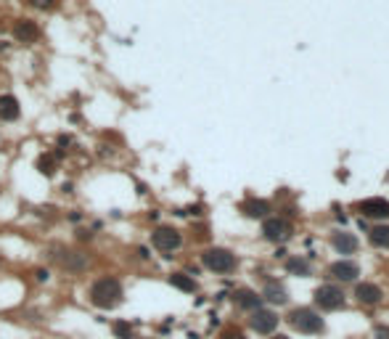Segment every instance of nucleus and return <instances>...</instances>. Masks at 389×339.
Here are the masks:
<instances>
[{
    "mask_svg": "<svg viewBox=\"0 0 389 339\" xmlns=\"http://www.w3.org/2000/svg\"><path fill=\"white\" fill-rule=\"evenodd\" d=\"M35 278H37V281H48V278H51V273H48V270H43V268H37V270H35Z\"/></svg>",
    "mask_w": 389,
    "mask_h": 339,
    "instance_id": "b1692460",
    "label": "nucleus"
},
{
    "mask_svg": "<svg viewBox=\"0 0 389 339\" xmlns=\"http://www.w3.org/2000/svg\"><path fill=\"white\" fill-rule=\"evenodd\" d=\"M355 297H357V302H363V305H376L378 299H381V289L373 286V284H357Z\"/></svg>",
    "mask_w": 389,
    "mask_h": 339,
    "instance_id": "dca6fc26",
    "label": "nucleus"
},
{
    "mask_svg": "<svg viewBox=\"0 0 389 339\" xmlns=\"http://www.w3.org/2000/svg\"><path fill=\"white\" fill-rule=\"evenodd\" d=\"M262 236L267 241H283L286 236H289V225H286L283 220H278V218H267L265 225H262Z\"/></svg>",
    "mask_w": 389,
    "mask_h": 339,
    "instance_id": "9b49d317",
    "label": "nucleus"
},
{
    "mask_svg": "<svg viewBox=\"0 0 389 339\" xmlns=\"http://www.w3.org/2000/svg\"><path fill=\"white\" fill-rule=\"evenodd\" d=\"M368 239H370V244H376V247H389V225H373Z\"/></svg>",
    "mask_w": 389,
    "mask_h": 339,
    "instance_id": "6ab92c4d",
    "label": "nucleus"
},
{
    "mask_svg": "<svg viewBox=\"0 0 389 339\" xmlns=\"http://www.w3.org/2000/svg\"><path fill=\"white\" fill-rule=\"evenodd\" d=\"M22 117V106H19V98L11 93H3L0 96V119L3 122H16Z\"/></svg>",
    "mask_w": 389,
    "mask_h": 339,
    "instance_id": "9d476101",
    "label": "nucleus"
},
{
    "mask_svg": "<svg viewBox=\"0 0 389 339\" xmlns=\"http://www.w3.org/2000/svg\"><path fill=\"white\" fill-rule=\"evenodd\" d=\"M56 154H43L40 159H37V169H40V175H45V178H51L53 173H56Z\"/></svg>",
    "mask_w": 389,
    "mask_h": 339,
    "instance_id": "aec40b11",
    "label": "nucleus"
},
{
    "mask_svg": "<svg viewBox=\"0 0 389 339\" xmlns=\"http://www.w3.org/2000/svg\"><path fill=\"white\" fill-rule=\"evenodd\" d=\"M289 323L294 328H299L304 334H320L323 331V318L310 307H296L289 313Z\"/></svg>",
    "mask_w": 389,
    "mask_h": 339,
    "instance_id": "39448f33",
    "label": "nucleus"
},
{
    "mask_svg": "<svg viewBox=\"0 0 389 339\" xmlns=\"http://www.w3.org/2000/svg\"><path fill=\"white\" fill-rule=\"evenodd\" d=\"M151 244H154V249H159L162 254H167V257H170L172 252L180 249L183 236H180L178 228H172V225H159V228L151 233Z\"/></svg>",
    "mask_w": 389,
    "mask_h": 339,
    "instance_id": "20e7f679",
    "label": "nucleus"
},
{
    "mask_svg": "<svg viewBox=\"0 0 389 339\" xmlns=\"http://www.w3.org/2000/svg\"><path fill=\"white\" fill-rule=\"evenodd\" d=\"M328 276L336 281H355L360 276V268L349 260H339V262H331L328 265Z\"/></svg>",
    "mask_w": 389,
    "mask_h": 339,
    "instance_id": "1a4fd4ad",
    "label": "nucleus"
},
{
    "mask_svg": "<svg viewBox=\"0 0 389 339\" xmlns=\"http://www.w3.org/2000/svg\"><path fill=\"white\" fill-rule=\"evenodd\" d=\"M376 336H378V339H389V328H384V326L376 328Z\"/></svg>",
    "mask_w": 389,
    "mask_h": 339,
    "instance_id": "bb28decb",
    "label": "nucleus"
},
{
    "mask_svg": "<svg viewBox=\"0 0 389 339\" xmlns=\"http://www.w3.org/2000/svg\"><path fill=\"white\" fill-rule=\"evenodd\" d=\"M27 6L37 8V11H51V8L56 6V0H27Z\"/></svg>",
    "mask_w": 389,
    "mask_h": 339,
    "instance_id": "5701e85b",
    "label": "nucleus"
},
{
    "mask_svg": "<svg viewBox=\"0 0 389 339\" xmlns=\"http://www.w3.org/2000/svg\"><path fill=\"white\" fill-rule=\"evenodd\" d=\"M138 254H141L143 260H148V257H151V254H148V249H146V247H141V249H138Z\"/></svg>",
    "mask_w": 389,
    "mask_h": 339,
    "instance_id": "cd10ccee",
    "label": "nucleus"
},
{
    "mask_svg": "<svg viewBox=\"0 0 389 339\" xmlns=\"http://www.w3.org/2000/svg\"><path fill=\"white\" fill-rule=\"evenodd\" d=\"M249 326L254 328L257 334H273L278 326V315L270 310H254V315L249 318Z\"/></svg>",
    "mask_w": 389,
    "mask_h": 339,
    "instance_id": "6e6552de",
    "label": "nucleus"
},
{
    "mask_svg": "<svg viewBox=\"0 0 389 339\" xmlns=\"http://www.w3.org/2000/svg\"><path fill=\"white\" fill-rule=\"evenodd\" d=\"M286 270H289L291 276H310V265L302 257H291L289 262H286Z\"/></svg>",
    "mask_w": 389,
    "mask_h": 339,
    "instance_id": "412c9836",
    "label": "nucleus"
},
{
    "mask_svg": "<svg viewBox=\"0 0 389 339\" xmlns=\"http://www.w3.org/2000/svg\"><path fill=\"white\" fill-rule=\"evenodd\" d=\"M315 302H318L323 310H339L341 305H344V294H341L336 286L326 284V286H320L318 291H315Z\"/></svg>",
    "mask_w": 389,
    "mask_h": 339,
    "instance_id": "0eeeda50",
    "label": "nucleus"
},
{
    "mask_svg": "<svg viewBox=\"0 0 389 339\" xmlns=\"http://www.w3.org/2000/svg\"><path fill=\"white\" fill-rule=\"evenodd\" d=\"M236 305L241 307V310H259V305H262V297L257 294V291H252V289H238L236 291Z\"/></svg>",
    "mask_w": 389,
    "mask_h": 339,
    "instance_id": "ddd939ff",
    "label": "nucleus"
},
{
    "mask_svg": "<svg viewBox=\"0 0 389 339\" xmlns=\"http://www.w3.org/2000/svg\"><path fill=\"white\" fill-rule=\"evenodd\" d=\"M88 299L90 305H96L98 310H114L122 305L125 299V289H122V281L117 276H101L90 284L88 289Z\"/></svg>",
    "mask_w": 389,
    "mask_h": 339,
    "instance_id": "f257e3e1",
    "label": "nucleus"
},
{
    "mask_svg": "<svg viewBox=\"0 0 389 339\" xmlns=\"http://www.w3.org/2000/svg\"><path fill=\"white\" fill-rule=\"evenodd\" d=\"M51 257L59 262V268H64L67 273H85L90 268V257L80 249H72V247H64V244H53L51 247Z\"/></svg>",
    "mask_w": 389,
    "mask_h": 339,
    "instance_id": "f03ea898",
    "label": "nucleus"
},
{
    "mask_svg": "<svg viewBox=\"0 0 389 339\" xmlns=\"http://www.w3.org/2000/svg\"><path fill=\"white\" fill-rule=\"evenodd\" d=\"M331 244H333V249H336L339 254H352V252L357 249V239L352 236V233H344V231L333 233V236H331Z\"/></svg>",
    "mask_w": 389,
    "mask_h": 339,
    "instance_id": "4468645a",
    "label": "nucleus"
},
{
    "mask_svg": "<svg viewBox=\"0 0 389 339\" xmlns=\"http://www.w3.org/2000/svg\"><path fill=\"white\" fill-rule=\"evenodd\" d=\"M77 233H80V241H90V239H93V231H90V228H88V231H77Z\"/></svg>",
    "mask_w": 389,
    "mask_h": 339,
    "instance_id": "a878e982",
    "label": "nucleus"
},
{
    "mask_svg": "<svg viewBox=\"0 0 389 339\" xmlns=\"http://www.w3.org/2000/svg\"><path fill=\"white\" fill-rule=\"evenodd\" d=\"M241 210H244V215H249V218H265V215L270 212V204L265 199H246Z\"/></svg>",
    "mask_w": 389,
    "mask_h": 339,
    "instance_id": "f3484780",
    "label": "nucleus"
},
{
    "mask_svg": "<svg viewBox=\"0 0 389 339\" xmlns=\"http://www.w3.org/2000/svg\"><path fill=\"white\" fill-rule=\"evenodd\" d=\"M111 331H114L117 339H135L133 326H130L127 321H114V323H111Z\"/></svg>",
    "mask_w": 389,
    "mask_h": 339,
    "instance_id": "4be33fe9",
    "label": "nucleus"
},
{
    "mask_svg": "<svg viewBox=\"0 0 389 339\" xmlns=\"http://www.w3.org/2000/svg\"><path fill=\"white\" fill-rule=\"evenodd\" d=\"M262 299H267V302H273V305H283L289 297H286V289H283V284H278V281H265Z\"/></svg>",
    "mask_w": 389,
    "mask_h": 339,
    "instance_id": "2eb2a0df",
    "label": "nucleus"
},
{
    "mask_svg": "<svg viewBox=\"0 0 389 339\" xmlns=\"http://www.w3.org/2000/svg\"><path fill=\"white\" fill-rule=\"evenodd\" d=\"M170 284L175 289L185 291V294H193V291H196V281H193V276H188V273H170Z\"/></svg>",
    "mask_w": 389,
    "mask_h": 339,
    "instance_id": "a211bd4d",
    "label": "nucleus"
},
{
    "mask_svg": "<svg viewBox=\"0 0 389 339\" xmlns=\"http://www.w3.org/2000/svg\"><path fill=\"white\" fill-rule=\"evenodd\" d=\"M14 37H16V43L35 45L43 37V30H40V24H37L35 19H16L14 22Z\"/></svg>",
    "mask_w": 389,
    "mask_h": 339,
    "instance_id": "423d86ee",
    "label": "nucleus"
},
{
    "mask_svg": "<svg viewBox=\"0 0 389 339\" xmlns=\"http://www.w3.org/2000/svg\"><path fill=\"white\" fill-rule=\"evenodd\" d=\"M201 265L212 270V273H230L236 268V257H233V252H228V249H222V247H212V249H204L201 252Z\"/></svg>",
    "mask_w": 389,
    "mask_h": 339,
    "instance_id": "7ed1b4c3",
    "label": "nucleus"
},
{
    "mask_svg": "<svg viewBox=\"0 0 389 339\" xmlns=\"http://www.w3.org/2000/svg\"><path fill=\"white\" fill-rule=\"evenodd\" d=\"M222 339H244V334H241V331H225Z\"/></svg>",
    "mask_w": 389,
    "mask_h": 339,
    "instance_id": "393cba45",
    "label": "nucleus"
},
{
    "mask_svg": "<svg viewBox=\"0 0 389 339\" xmlns=\"http://www.w3.org/2000/svg\"><path fill=\"white\" fill-rule=\"evenodd\" d=\"M273 339H289V336H283V334H278V336H273Z\"/></svg>",
    "mask_w": 389,
    "mask_h": 339,
    "instance_id": "c85d7f7f",
    "label": "nucleus"
},
{
    "mask_svg": "<svg viewBox=\"0 0 389 339\" xmlns=\"http://www.w3.org/2000/svg\"><path fill=\"white\" fill-rule=\"evenodd\" d=\"M365 218H389V202L386 199H368L357 207Z\"/></svg>",
    "mask_w": 389,
    "mask_h": 339,
    "instance_id": "f8f14e48",
    "label": "nucleus"
}]
</instances>
